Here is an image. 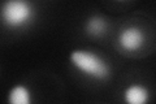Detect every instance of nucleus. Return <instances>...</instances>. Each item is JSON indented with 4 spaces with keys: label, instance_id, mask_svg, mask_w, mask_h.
<instances>
[{
    "label": "nucleus",
    "instance_id": "obj_1",
    "mask_svg": "<svg viewBox=\"0 0 156 104\" xmlns=\"http://www.w3.org/2000/svg\"><path fill=\"white\" fill-rule=\"evenodd\" d=\"M69 63L81 76L91 81L105 82L112 76V66L108 60L92 49H73L69 53Z\"/></svg>",
    "mask_w": 156,
    "mask_h": 104
},
{
    "label": "nucleus",
    "instance_id": "obj_4",
    "mask_svg": "<svg viewBox=\"0 0 156 104\" xmlns=\"http://www.w3.org/2000/svg\"><path fill=\"white\" fill-rule=\"evenodd\" d=\"M122 100L128 104H147L151 102V90L147 85L133 82L124 88Z\"/></svg>",
    "mask_w": 156,
    "mask_h": 104
},
{
    "label": "nucleus",
    "instance_id": "obj_3",
    "mask_svg": "<svg viewBox=\"0 0 156 104\" xmlns=\"http://www.w3.org/2000/svg\"><path fill=\"white\" fill-rule=\"evenodd\" d=\"M117 44L124 52L134 53L140 51L146 44V34L143 29L136 25L125 26L117 35Z\"/></svg>",
    "mask_w": 156,
    "mask_h": 104
},
{
    "label": "nucleus",
    "instance_id": "obj_5",
    "mask_svg": "<svg viewBox=\"0 0 156 104\" xmlns=\"http://www.w3.org/2000/svg\"><path fill=\"white\" fill-rule=\"evenodd\" d=\"M83 30L87 37L99 39L107 35V33L109 30V22L101 14H91L90 17L86 18Z\"/></svg>",
    "mask_w": 156,
    "mask_h": 104
},
{
    "label": "nucleus",
    "instance_id": "obj_2",
    "mask_svg": "<svg viewBox=\"0 0 156 104\" xmlns=\"http://www.w3.org/2000/svg\"><path fill=\"white\" fill-rule=\"evenodd\" d=\"M0 13L4 26L12 30H20L34 22L37 17V8L31 0H5Z\"/></svg>",
    "mask_w": 156,
    "mask_h": 104
},
{
    "label": "nucleus",
    "instance_id": "obj_6",
    "mask_svg": "<svg viewBox=\"0 0 156 104\" xmlns=\"http://www.w3.org/2000/svg\"><path fill=\"white\" fill-rule=\"evenodd\" d=\"M7 102L9 104H31L34 102L31 88L25 83H17L8 91Z\"/></svg>",
    "mask_w": 156,
    "mask_h": 104
},
{
    "label": "nucleus",
    "instance_id": "obj_7",
    "mask_svg": "<svg viewBox=\"0 0 156 104\" xmlns=\"http://www.w3.org/2000/svg\"><path fill=\"white\" fill-rule=\"evenodd\" d=\"M117 3H125V2H129V0H115Z\"/></svg>",
    "mask_w": 156,
    "mask_h": 104
}]
</instances>
